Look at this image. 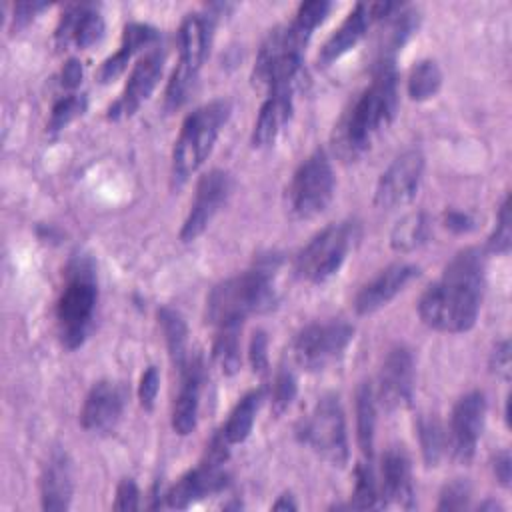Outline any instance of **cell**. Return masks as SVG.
<instances>
[{
  "label": "cell",
  "instance_id": "cell-43",
  "mask_svg": "<svg viewBox=\"0 0 512 512\" xmlns=\"http://www.w3.org/2000/svg\"><path fill=\"white\" fill-rule=\"evenodd\" d=\"M140 506V490L132 478H124L116 488L114 510H138Z\"/></svg>",
  "mask_w": 512,
  "mask_h": 512
},
{
  "label": "cell",
  "instance_id": "cell-9",
  "mask_svg": "<svg viewBox=\"0 0 512 512\" xmlns=\"http://www.w3.org/2000/svg\"><path fill=\"white\" fill-rule=\"evenodd\" d=\"M336 178L328 154L316 148L300 162L286 188L288 208L294 218L310 220L322 214L334 198Z\"/></svg>",
  "mask_w": 512,
  "mask_h": 512
},
{
  "label": "cell",
  "instance_id": "cell-6",
  "mask_svg": "<svg viewBox=\"0 0 512 512\" xmlns=\"http://www.w3.org/2000/svg\"><path fill=\"white\" fill-rule=\"evenodd\" d=\"M304 38L292 24L276 26L264 38L254 70L252 80L256 86L272 90H292L302 78L304 68V50L308 46Z\"/></svg>",
  "mask_w": 512,
  "mask_h": 512
},
{
  "label": "cell",
  "instance_id": "cell-22",
  "mask_svg": "<svg viewBox=\"0 0 512 512\" xmlns=\"http://www.w3.org/2000/svg\"><path fill=\"white\" fill-rule=\"evenodd\" d=\"M204 380V364L200 358H188L186 366L180 370V388L172 408V428L180 436L194 432L198 424L200 392Z\"/></svg>",
  "mask_w": 512,
  "mask_h": 512
},
{
  "label": "cell",
  "instance_id": "cell-45",
  "mask_svg": "<svg viewBox=\"0 0 512 512\" xmlns=\"http://www.w3.org/2000/svg\"><path fill=\"white\" fill-rule=\"evenodd\" d=\"M490 370L502 378V380H510V342L502 340L494 346L492 354H490Z\"/></svg>",
  "mask_w": 512,
  "mask_h": 512
},
{
  "label": "cell",
  "instance_id": "cell-21",
  "mask_svg": "<svg viewBox=\"0 0 512 512\" xmlns=\"http://www.w3.org/2000/svg\"><path fill=\"white\" fill-rule=\"evenodd\" d=\"M104 18L102 14L90 4H74L64 10L58 20L54 40L58 48H68L74 44L76 48L84 50L98 44L104 36Z\"/></svg>",
  "mask_w": 512,
  "mask_h": 512
},
{
  "label": "cell",
  "instance_id": "cell-13",
  "mask_svg": "<svg viewBox=\"0 0 512 512\" xmlns=\"http://www.w3.org/2000/svg\"><path fill=\"white\" fill-rule=\"evenodd\" d=\"M486 420V396L472 390L458 398L452 408L450 426L446 434V450L458 464H470Z\"/></svg>",
  "mask_w": 512,
  "mask_h": 512
},
{
  "label": "cell",
  "instance_id": "cell-4",
  "mask_svg": "<svg viewBox=\"0 0 512 512\" xmlns=\"http://www.w3.org/2000/svg\"><path fill=\"white\" fill-rule=\"evenodd\" d=\"M98 284L94 264L88 256H74L66 266V284L56 302L58 336L64 348H80L94 322Z\"/></svg>",
  "mask_w": 512,
  "mask_h": 512
},
{
  "label": "cell",
  "instance_id": "cell-1",
  "mask_svg": "<svg viewBox=\"0 0 512 512\" xmlns=\"http://www.w3.org/2000/svg\"><path fill=\"white\" fill-rule=\"evenodd\" d=\"M486 286V264L478 248L460 250L418 302L420 320L438 332H468L478 318Z\"/></svg>",
  "mask_w": 512,
  "mask_h": 512
},
{
  "label": "cell",
  "instance_id": "cell-24",
  "mask_svg": "<svg viewBox=\"0 0 512 512\" xmlns=\"http://www.w3.org/2000/svg\"><path fill=\"white\" fill-rule=\"evenodd\" d=\"M372 24H374V18L370 16L368 2H358L320 48L318 66L326 68L336 60H340L344 54H348L364 38V34Z\"/></svg>",
  "mask_w": 512,
  "mask_h": 512
},
{
  "label": "cell",
  "instance_id": "cell-2",
  "mask_svg": "<svg viewBox=\"0 0 512 512\" xmlns=\"http://www.w3.org/2000/svg\"><path fill=\"white\" fill-rule=\"evenodd\" d=\"M398 110V74L392 62L376 64L372 82L358 94L334 126V152L346 160H358L372 142L392 124Z\"/></svg>",
  "mask_w": 512,
  "mask_h": 512
},
{
  "label": "cell",
  "instance_id": "cell-39",
  "mask_svg": "<svg viewBox=\"0 0 512 512\" xmlns=\"http://www.w3.org/2000/svg\"><path fill=\"white\" fill-rule=\"evenodd\" d=\"M512 246V228H510V198L504 196L498 214L494 232L488 238V250L494 254H508Z\"/></svg>",
  "mask_w": 512,
  "mask_h": 512
},
{
  "label": "cell",
  "instance_id": "cell-47",
  "mask_svg": "<svg viewBox=\"0 0 512 512\" xmlns=\"http://www.w3.org/2000/svg\"><path fill=\"white\" fill-rule=\"evenodd\" d=\"M494 476L496 480L508 488L510 486V478H512V458L508 450H500L494 458Z\"/></svg>",
  "mask_w": 512,
  "mask_h": 512
},
{
  "label": "cell",
  "instance_id": "cell-38",
  "mask_svg": "<svg viewBox=\"0 0 512 512\" xmlns=\"http://www.w3.org/2000/svg\"><path fill=\"white\" fill-rule=\"evenodd\" d=\"M296 392H298V380H296L294 372L288 366H280V370L274 376V384H272L274 412L282 414L284 410H288V406L296 398Z\"/></svg>",
  "mask_w": 512,
  "mask_h": 512
},
{
  "label": "cell",
  "instance_id": "cell-28",
  "mask_svg": "<svg viewBox=\"0 0 512 512\" xmlns=\"http://www.w3.org/2000/svg\"><path fill=\"white\" fill-rule=\"evenodd\" d=\"M262 400H264V388H256V390L246 392L238 400V404L232 408L224 428L220 430L230 446L232 444H240V442H244L250 436Z\"/></svg>",
  "mask_w": 512,
  "mask_h": 512
},
{
  "label": "cell",
  "instance_id": "cell-49",
  "mask_svg": "<svg viewBox=\"0 0 512 512\" xmlns=\"http://www.w3.org/2000/svg\"><path fill=\"white\" fill-rule=\"evenodd\" d=\"M274 510H296L298 504L294 502V496L292 494H282L274 504H272Z\"/></svg>",
  "mask_w": 512,
  "mask_h": 512
},
{
  "label": "cell",
  "instance_id": "cell-48",
  "mask_svg": "<svg viewBox=\"0 0 512 512\" xmlns=\"http://www.w3.org/2000/svg\"><path fill=\"white\" fill-rule=\"evenodd\" d=\"M82 62H78L76 58H70L66 64H64V68H62V74H60V82H62V86L64 88H68V90H74L76 86H80V82H82Z\"/></svg>",
  "mask_w": 512,
  "mask_h": 512
},
{
  "label": "cell",
  "instance_id": "cell-12",
  "mask_svg": "<svg viewBox=\"0 0 512 512\" xmlns=\"http://www.w3.org/2000/svg\"><path fill=\"white\" fill-rule=\"evenodd\" d=\"M352 338L354 326L344 320L308 324L294 338V360L304 370H324L344 354Z\"/></svg>",
  "mask_w": 512,
  "mask_h": 512
},
{
  "label": "cell",
  "instance_id": "cell-37",
  "mask_svg": "<svg viewBox=\"0 0 512 512\" xmlns=\"http://www.w3.org/2000/svg\"><path fill=\"white\" fill-rule=\"evenodd\" d=\"M332 4L326 0H312V2H302L294 14L292 24L302 30L306 36L312 38L314 30L326 20Z\"/></svg>",
  "mask_w": 512,
  "mask_h": 512
},
{
  "label": "cell",
  "instance_id": "cell-10",
  "mask_svg": "<svg viewBox=\"0 0 512 512\" xmlns=\"http://www.w3.org/2000/svg\"><path fill=\"white\" fill-rule=\"evenodd\" d=\"M298 434L306 446L332 466H344L348 462L346 420L338 394L318 398Z\"/></svg>",
  "mask_w": 512,
  "mask_h": 512
},
{
  "label": "cell",
  "instance_id": "cell-25",
  "mask_svg": "<svg viewBox=\"0 0 512 512\" xmlns=\"http://www.w3.org/2000/svg\"><path fill=\"white\" fill-rule=\"evenodd\" d=\"M294 102H292V90H272L268 92L266 100L260 106L258 118L254 122L252 130V146L254 148H270L284 128L288 126L292 118Z\"/></svg>",
  "mask_w": 512,
  "mask_h": 512
},
{
  "label": "cell",
  "instance_id": "cell-16",
  "mask_svg": "<svg viewBox=\"0 0 512 512\" xmlns=\"http://www.w3.org/2000/svg\"><path fill=\"white\" fill-rule=\"evenodd\" d=\"M166 54L162 48H150L132 68L128 82L120 94V98L108 108L110 120L130 118L138 108L150 98V94L156 90L162 72H164Z\"/></svg>",
  "mask_w": 512,
  "mask_h": 512
},
{
  "label": "cell",
  "instance_id": "cell-23",
  "mask_svg": "<svg viewBox=\"0 0 512 512\" xmlns=\"http://www.w3.org/2000/svg\"><path fill=\"white\" fill-rule=\"evenodd\" d=\"M74 494L72 460L64 450H52L40 476V500L44 510H68Z\"/></svg>",
  "mask_w": 512,
  "mask_h": 512
},
{
  "label": "cell",
  "instance_id": "cell-18",
  "mask_svg": "<svg viewBox=\"0 0 512 512\" xmlns=\"http://www.w3.org/2000/svg\"><path fill=\"white\" fill-rule=\"evenodd\" d=\"M124 410V392L112 380L96 382L86 398L80 412V424L92 434H108L116 428Z\"/></svg>",
  "mask_w": 512,
  "mask_h": 512
},
{
  "label": "cell",
  "instance_id": "cell-44",
  "mask_svg": "<svg viewBox=\"0 0 512 512\" xmlns=\"http://www.w3.org/2000/svg\"><path fill=\"white\" fill-rule=\"evenodd\" d=\"M44 8H46V4H42V2H20V4H14L10 30L18 32V30L26 28Z\"/></svg>",
  "mask_w": 512,
  "mask_h": 512
},
{
  "label": "cell",
  "instance_id": "cell-11",
  "mask_svg": "<svg viewBox=\"0 0 512 512\" xmlns=\"http://www.w3.org/2000/svg\"><path fill=\"white\" fill-rule=\"evenodd\" d=\"M228 442L222 432L214 434L208 444L204 460L182 474L176 484L164 494L170 508H188L206 496L218 494L228 486V472L224 470V462L228 458Z\"/></svg>",
  "mask_w": 512,
  "mask_h": 512
},
{
  "label": "cell",
  "instance_id": "cell-8",
  "mask_svg": "<svg viewBox=\"0 0 512 512\" xmlns=\"http://www.w3.org/2000/svg\"><path fill=\"white\" fill-rule=\"evenodd\" d=\"M358 238L360 226L356 220L326 226L298 252L294 262L296 274L312 284L326 282L342 268Z\"/></svg>",
  "mask_w": 512,
  "mask_h": 512
},
{
  "label": "cell",
  "instance_id": "cell-33",
  "mask_svg": "<svg viewBox=\"0 0 512 512\" xmlns=\"http://www.w3.org/2000/svg\"><path fill=\"white\" fill-rule=\"evenodd\" d=\"M442 86V72L438 68V64L434 60H420L412 66L410 74H408V96L416 102H424L430 100L438 94Z\"/></svg>",
  "mask_w": 512,
  "mask_h": 512
},
{
  "label": "cell",
  "instance_id": "cell-42",
  "mask_svg": "<svg viewBox=\"0 0 512 512\" xmlns=\"http://www.w3.org/2000/svg\"><path fill=\"white\" fill-rule=\"evenodd\" d=\"M158 390H160V374H158V368H156V366H148V368L142 372L140 382H138V400H140L142 408H146V410H152V408H154Z\"/></svg>",
  "mask_w": 512,
  "mask_h": 512
},
{
  "label": "cell",
  "instance_id": "cell-46",
  "mask_svg": "<svg viewBox=\"0 0 512 512\" xmlns=\"http://www.w3.org/2000/svg\"><path fill=\"white\" fill-rule=\"evenodd\" d=\"M444 226L448 230L456 232V234H466V232L476 228V222H474V218L470 214H466L462 210L450 208V210L444 212Z\"/></svg>",
  "mask_w": 512,
  "mask_h": 512
},
{
  "label": "cell",
  "instance_id": "cell-17",
  "mask_svg": "<svg viewBox=\"0 0 512 512\" xmlns=\"http://www.w3.org/2000/svg\"><path fill=\"white\" fill-rule=\"evenodd\" d=\"M414 394V358L406 346H394L378 374V400L388 410L406 408Z\"/></svg>",
  "mask_w": 512,
  "mask_h": 512
},
{
  "label": "cell",
  "instance_id": "cell-27",
  "mask_svg": "<svg viewBox=\"0 0 512 512\" xmlns=\"http://www.w3.org/2000/svg\"><path fill=\"white\" fill-rule=\"evenodd\" d=\"M386 20V26L380 36L378 44V62L376 64H386L396 60V54L402 50V46L410 40V36L418 30V10L400 6L394 14H390Z\"/></svg>",
  "mask_w": 512,
  "mask_h": 512
},
{
  "label": "cell",
  "instance_id": "cell-40",
  "mask_svg": "<svg viewBox=\"0 0 512 512\" xmlns=\"http://www.w3.org/2000/svg\"><path fill=\"white\" fill-rule=\"evenodd\" d=\"M470 494H472L470 484L462 478H456L442 488L436 508L438 510H464L470 502Z\"/></svg>",
  "mask_w": 512,
  "mask_h": 512
},
{
  "label": "cell",
  "instance_id": "cell-20",
  "mask_svg": "<svg viewBox=\"0 0 512 512\" xmlns=\"http://www.w3.org/2000/svg\"><path fill=\"white\" fill-rule=\"evenodd\" d=\"M418 266L408 262H396L384 268L376 278H372L354 300V308L358 314H372L394 300L416 276Z\"/></svg>",
  "mask_w": 512,
  "mask_h": 512
},
{
  "label": "cell",
  "instance_id": "cell-5",
  "mask_svg": "<svg viewBox=\"0 0 512 512\" xmlns=\"http://www.w3.org/2000/svg\"><path fill=\"white\" fill-rule=\"evenodd\" d=\"M230 114V100L216 98L198 106L184 118L172 150V178L178 186L206 162Z\"/></svg>",
  "mask_w": 512,
  "mask_h": 512
},
{
  "label": "cell",
  "instance_id": "cell-35",
  "mask_svg": "<svg viewBox=\"0 0 512 512\" xmlns=\"http://www.w3.org/2000/svg\"><path fill=\"white\" fill-rule=\"evenodd\" d=\"M356 482H354V492L350 500V508L366 510V508H380V492H378V482L376 476L370 468V464L360 462L356 466Z\"/></svg>",
  "mask_w": 512,
  "mask_h": 512
},
{
  "label": "cell",
  "instance_id": "cell-15",
  "mask_svg": "<svg viewBox=\"0 0 512 512\" xmlns=\"http://www.w3.org/2000/svg\"><path fill=\"white\" fill-rule=\"evenodd\" d=\"M230 194H232V178L226 170L216 168L206 172L196 184L190 212L180 230V240L182 242L196 240L208 228V224L220 212V208L228 202Z\"/></svg>",
  "mask_w": 512,
  "mask_h": 512
},
{
  "label": "cell",
  "instance_id": "cell-19",
  "mask_svg": "<svg viewBox=\"0 0 512 512\" xmlns=\"http://www.w3.org/2000/svg\"><path fill=\"white\" fill-rule=\"evenodd\" d=\"M380 508L400 506L414 508V486H412V468L410 458L402 446H392L382 456L380 468Z\"/></svg>",
  "mask_w": 512,
  "mask_h": 512
},
{
  "label": "cell",
  "instance_id": "cell-26",
  "mask_svg": "<svg viewBox=\"0 0 512 512\" xmlns=\"http://www.w3.org/2000/svg\"><path fill=\"white\" fill-rule=\"evenodd\" d=\"M158 38H160L158 30L150 24H142V22L126 24L124 32H122L120 48L102 62V66L98 70V80L102 84L116 80L126 70L132 56L148 46H154L158 42Z\"/></svg>",
  "mask_w": 512,
  "mask_h": 512
},
{
  "label": "cell",
  "instance_id": "cell-14",
  "mask_svg": "<svg viewBox=\"0 0 512 512\" xmlns=\"http://www.w3.org/2000/svg\"><path fill=\"white\" fill-rule=\"evenodd\" d=\"M424 174V156L418 150H406L398 154L390 166L380 174L374 204L380 210H396L412 202Z\"/></svg>",
  "mask_w": 512,
  "mask_h": 512
},
{
  "label": "cell",
  "instance_id": "cell-3",
  "mask_svg": "<svg viewBox=\"0 0 512 512\" xmlns=\"http://www.w3.org/2000/svg\"><path fill=\"white\" fill-rule=\"evenodd\" d=\"M274 270V260L266 258L250 270L216 284L206 298V322L214 328L242 326L248 316L272 310L276 304Z\"/></svg>",
  "mask_w": 512,
  "mask_h": 512
},
{
  "label": "cell",
  "instance_id": "cell-31",
  "mask_svg": "<svg viewBox=\"0 0 512 512\" xmlns=\"http://www.w3.org/2000/svg\"><path fill=\"white\" fill-rule=\"evenodd\" d=\"M430 236V222L424 212H410L396 222L390 234V244L398 252H412Z\"/></svg>",
  "mask_w": 512,
  "mask_h": 512
},
{
  "label": "cell",
  "instance_id": "cell-50",
  "mask_svg": "<svg viewBox=\"0 0 512 512\" xmlns=\"http://www.w3.org/2000/svg\"><path fill=\"white\" fill-rule=\"evenodd\" d=\"M478 508H480V510H498L500 506H498V504H494V502H486V504H480Z\"/></svg>",
  "mask_w": 512,
  "mask_h": 512
},
{
  "label": "cell",
  "instance_id": "cell-34",
  "mask_svg": "<svg viewBox=\"0 0 512 512\" xmlns=\"http://www.w3.org/2000/svg\"><path fill=\"white\" fill-rule=\"evenodd\" d=\"M416 432L426 466H436L446 452V434L440 420L434 414H424L418 418Z\"/></svg>",
  "mask_w": 512,
  "mask_h": 512
},
{
  "label": "cell",
  "instance_id": "cell-32",
  "mask_svg": "<svg viewBox=\"0 0 512 512\" xmlns=\"http://www.w3.org/2000/svg\"><path fill=\"white\" fill-rule=\"evenodd\" d=\"M240 328L242 326L216 328V338H214V344H212V358L226 376L236 374L240 370V364H242V358H240Z\"/></svg>",
  "mask_w": 512,
  "mask_h": 512
},
{
  "label": "cell",
  "instance_id": "cell-7",
  "mask_svg": "<svg viewBox=\"0 0 512 512\" xmlns=\"http://www.w3.org/2000/svg\"><path fill=\"white\" fill-rule=\"evenodd\" d=\"M212 30H214V16L212 14H188L178 30V46H180V58L178 66L174 68L166 94H164V106L168 112L178 110L190 96L198 72L210 52L212 42Z\"/></svg>",
  "mask_w": 512,
  "mask_h": 512
},
{
  "label": "cell",
  "instance_id": "cell-29",
  "mask_svg": "<svg viewBox=\"0 0 512 512\" xmlns=\"http://www.w3.org/2000/svg\"><path fill=\"white\" fill-rule=\"evenodd\" d=\"M376 434V392L370 382H362L356 390V438L362 454L372 458Z\"/></svg>",
  "mask_w": 512,
  "mask_h": 512
},
{
  "label": "cell",
  "instance_id": "cell-30",
  "mask_svg": "<svg viewBox=\"0 0 512 512\" xmlns=\"http://www.w3.org/2000/svg\"><path fill=\"white\" fill-rule=\"evenodd\" d=\"M158 324L162 328L170 360L180 372L188 362V326L180 312L170 306H162L158 310Z\"/></svg>",
  "mask_w": 512,
  "mask_h": 512
},
{
  "label": "cell",
  "instance_id": "cell-36",
  "mask_svg": "<svg viewBox=\"0 0 512 512\" xmlns=\"http://www.w3.org/2000/svg\"><path fill=\"white\" fill-rule=\"evenodd\" d=\"M86 108H88L86 94H68V96L60 98L52 106L50 120H48V132H60L70 122L80 118L86 112Z\"/></svg>",
  "mask_w": 512,
  "mask_h": 512
},
{
  "label": "cell",
  "instance_id": "cell-41",
  "mask_svg": "<svg viewBox=\"0 0 512 512\" xmlns=\"http://www.w3.org/2000/svg\"><path fill=\"white\" fill-rule=\"evenodd\" d=\"M248 360L254 374L268 372V336L264 330H254L248 346Z\"/></svg>",
  "mask_w": 512,
  "mask_h": 512
}]
</instances>
